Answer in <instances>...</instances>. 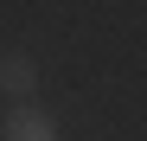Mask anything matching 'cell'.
<instances>
[{
	"label": "cell",
	"mask_w": 147,
	"mask_h": 141,
	"mask_svg": "<svg viewBox=\"0 0 147 141\" xmlns=\"http://www.w3.org/2000/svg\"><path fill=\"white\" fill-rule=\"evenodd\" d=\"M0 141H58V115L38 109V103H19L7 115V128H0Z\"/></svg>",
	"instance_id": "obj_2"
},
{
	"label": "cell",
	"mask_w": 147,
	"mask_h": 141,
	"mask_svg": "<svg viewBox=\"0 0 147 141\" xmlns=\"http://www.w3.org/2000/svg\"><path fill=\"white\" fill-rule=\"evenodd\" d=\"M32 90H38V58L32 52H0V96L32 103Z\"/></svg>",
	"instance_id": "obj_1"
}]
</instances>
